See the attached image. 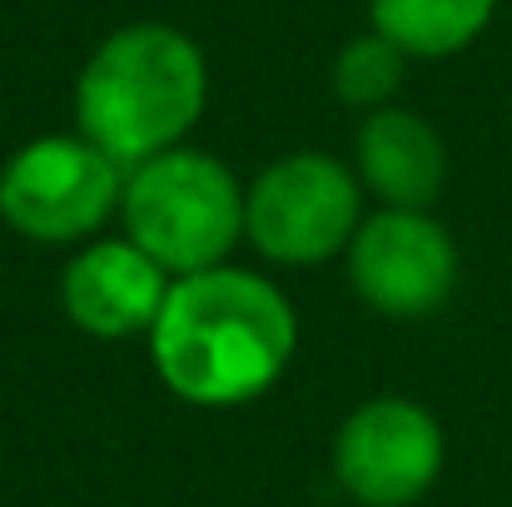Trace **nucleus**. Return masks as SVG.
Listing matches in <instances>:
<instances>
[{
	"label": "nucleus",
	"instance_id": "1",
	"mask_svg": "<svg viewBox=\"0 0 512 507\" xmlns=\"http://www.w3.org/2000/svg\"><path fill=\"white\" fill-rule=\"evenodd\" d=\"M299 343V319L279 284L249 269H199L174 279L150 329V358L174 398L234 408L269 393Z\"/></svg>",
	"mask_w": 512,
	"mask_h": 507
},
{
	"label": "nucleus",
	"instance_id": "2",
	"mask_svg": "<svg viewBox=\"0 0 512 507\" xmlns=\"http://www.w3.org/2000/svg\"><path fill=\"white\" fill-rule=\"evenodd\" d=\"M209 100L204 50L160 20L125 25L95 45L75 80V125L115 165L135 169L199 125Z\"/></svg>",
	"mask_w": 512,
	"mask_h": 507
},
{
	"label": "nucleus",
	"instance_id": "3",
	"mask_svg": "<svg viewBox=\"0 0 512 507\" xmlns=\"http://www.w3.org/2000/svg\"><path fill=\"white\" fill-rule=\"evenodd\" d=\"M130 239L174 279L219 269L244 239V189L204 150H165L125 174L120 199Z\"/></svg>",
	"mask_w": 512,
	"mask_h": 507
},
{
	"label": "nucleus",
	"instance_id": "4",
	"mask_svg": "<svg viewBox=\"0 0 512 507\" xmlns=\"http://www.w3.org/2000/svg\"><path fill=\"white\" fill-rule=\"evenodd\" d=\"M363 224V184L334 155H284L244 189V239L289 269L324 264Z\"/></svg>",
	"mask_w": 512,
	"mask_h": 507
},
{
	"label": "nucleus",
	"instance_id": "5",
	"mask_svg": "<svg viewBox=\"0 0 512 507\" xmlns=\"http://www.w3.org/2000/svg\"><path fill=\"white\" fill-rule=\"evenodd\" d=\"M125 199V165L85 135H45L0 169V219L35 244L90 239Z\"/></svg>",
	"mask_w": 512,
	"mask_h": 507
},
{
	"label": "nucleus",
	"instance_id": "6",
	"mask_svg": "<svg viewBox=\"0 0 512 507\" xmlns=\"http://www.w3.org/2000/svg\"><path fill=\"white\" fill-rule=\"evenodd\" d=\"M348 284L383 319H428L458 289V244L428 209H378L348 239Z\"/></svg>",
	"mask_w": 512,
	"mask_h": 507
},
{
	"label": "nucleus",
	"instance_id": "7",
	"mask_svg": "<svg viewBox=\"0 0 512 507\" xmlns=\"http://www.w3.org/2000/svg\"><path fill=\"white\" fill-rule=\"evenodd\" d=\"M443 428L423 403L373 398L334 438V478L358 507H413L443 473Z\"/></svg>",
	"mask_w": 512,
	"mask_h": 507
},
{
	"label": "nucleus",
	"instance_id": "8",
	"mask_svg": "<svg viewBox=\"0 0 512 507\" xmlns=\"http://www.w3.org/2000/svg\"><path fill=\"white\" fill-rule=\"evenodd\" d=\"M170 284L174 279L135 239H95L65 264L60 304L80 334L130 338L155 329Z\"/></svg>",
	"mask_w": 512,
	"mask_h": 507
},
{
	"label": "nucleus",
	"instance_id": "9",
	"mask_svg": "<svg viewBox=\"0 0 512 507\" xmlns=\"http://www.w3.org/2000/svg\"><path fill=\"white\" fill-rule=\"evenodd\" d=\"M353 160H358V184L373 199H383V209H428L448 179L443 135L423 115L398 105L363 115Z\"/></svg>",
	"mask_w": 512,
	"mask_h": 507
},
{
	"label": "nucleus",
	"instance_id": "10",
	"mask_svg": "<svg viewBox=\"0 0 512 507\" xmlns=\"http://www.w3.org/2000/svg\"><path fill=\"white\" fill-rule=\"evenodd\" d=\"M498 15V0H368V20L408 60H443L468 50Z\"/></svg>",
	"mask_w": 512,
	"mask_h": 507
},
{
	"label": "nucleus",
	"instance_id": "11",
	"mask_svg": "<svg viewBox=\"0 0 512 507\" xmlns=\"http://www.w3.org/2000/svg\"><path fill=\"white\" fill-rule=\"evenodd\" d=\"M403 75H408V55L388 35L368 30V35H353L339 50V60H334V95L343 105L373 115V110L393 105V95L403 90Z\"/></svg>",
	"mask_w": 512,
	"mask_h": 507
}]
</instances>
